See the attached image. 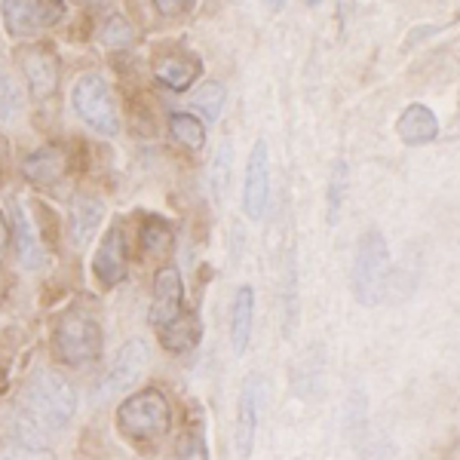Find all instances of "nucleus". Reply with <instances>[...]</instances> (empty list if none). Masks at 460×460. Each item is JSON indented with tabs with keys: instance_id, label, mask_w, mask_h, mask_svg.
Here are the masks:
<instances>
[{
	"instance_id": "obj_9",
	"label": "nucleus",
	"mask_w": 460,
	"mask_h": 460,
	"mask_svg": "<svg viewBox=\"0 0 460 460\" xmlns=\"http://www.w3.org/2000/svg\"><path fill=\"white\" fill-rule=\"evenodd\" d=\"M184 314V288H181V273L175 264H166L154 277V295H151V323L154 329H166L169 323H175Z\"/></svg>"
},
{
	"instance_id": "obj_22",
	"label": "nucleus",
	"mask_w": 460,
	"mask_h": 460,
	"mask_svg": "<svg viewBox=\"0 0 460 460\" xmlns=\"http://www.w3.org/2000/svg\"><path fill=\"white\" fill-rule=\"evenodd\" d=\"M169 132H172L175 142H181L184 147H203L206 145V126L190 114H172L169 117Z\"/></svg>"
},
{
	"instance_id": "obj_26",
	"label": "nucleus",
	"mask_w": 460,
	"mask_h": 460,
	"mask_svg": "<svg viewBox=\"0 0 460 460\" xmlns=\"http://www.w3.org/2000/svg\"><path fill=\"white\" fill-rule=\"evenodd\" d=\"M102 40H105L108 47H114V49L129 47V43L136 40V28L129 25V19H126V16H111L105 22V28H102Z\"/></svg>"
},
{
	"instance_id": "obj_18",
	"label": "nucleus",
	"mask_w": 460,
	"mask_h": 460,
	"mask_svg": "<svg viewBox=\"0 0 460 460\" xmlns=\"http://www.w3.org/2000/svg\"><path fill=\"white\" fill-rule=\"evenodd\" d=\"M105 218V206L93 197H77L71 203V243L74 246H86L93 234L99 230Z\"/></svg>"
},
{
	"instance_id": "obj_10",
	"label": "nucleus",
	"mask_w": 460,
	"mask_h": 460,
	"mask_svg": "<svg viewBox=\"0 0 460 460\" xmlns=\"http://www.w3.org/2000/svg\"><path fill=\"white\" fill-rule=\"evenodd\" d=\"M19 68L25 74V84L31 89L34 99H47V95L56 93L58 86V58L53 49L40 47V43H31L19 53Z\"/></svg>"
},
{
	"instance_id": "obj_13",
	"label": "nucleus",
	"mask_w": 460,
	"mask_h": 460,
	"mask_svg": "<svg viewBox=\"0 0 460 460\" xmlns=\"http://www.w3.org/2000/svg\"><path fill=\"white\" fill-rule=\"evenodd\" d=\"M68 172V157H65L62 147L47 145L40 151L28 154L25 163H22V175L31 184H40V188H49V184L62 181V175Z\"/></svg>"
},
{
	"instance_id": "obj_4",
	"label": "nucleus",
	"mask_w": 460,
	"mask_h": 460,
	"mask_svg": "<svg viewBox=\"0 0 460 460\" xmlns=\"http://www.w3.org/2000/svg\"><path fill=\"white\" fill-rule=\"evenodd\" d=\"M53 350L65 366H86L102 356V325L89 310L71 307L53 329Z\"/></svg>"
},
{
	"instance_id": "obj_23",
	"label": "nucleus",
	"mask_w": 460,
	"mask_h": 460,
	"mask_svg": "<svg viewBox=\"0 0 460 460\" xmlns=\"http://www.w3.org/2000/svg\"><path fill=\"white\" fill-rule=\"evenodd\" d=\"M190 102H194V108L206 117V120H218L221 108H225V86L209 80V84H203L197 89Z\"/></svg>"
},
{
	"instance_id": "obj_29",
	"label": "nucleus",
	"mask_w": 460,
	"mask_h": 460,
	"mask_svg": "<svg viewBox=\"0 0 460 460\" xmlns=\"http://www.w3.org/2000/svg\"><path fill=\"white\" fill-rule=\"evenodd\" d=\"M160 16H181V13H190L197 6V0H154Z\"/></svg>"
},
{
	"instance_id": "obj_12",
	"label": "nucleus",
	"mask_w": 460,
	"mask_h": 460,
	"mask_svg": "<svg viewBox=\"0 0 460 460\" xmlns=\"http://www.w3.org/2000/svg\"><path fill=\"white\" fill-rule=\"evenodd\" d=\"M93 273L105 288L120 286L126 279V243L120 227H111L105 240L99 243V252L93 258Z\"/></svg>"
},
{
	"instance_id": "obj_6",
	"label": "nucleus",
	"mask_w": 460,
	"mask_h": 460,
	"mask_svg": "<svg viewBox=\"0 0 460 460\" xmlns=\"http://www.w3.org/2000/svg\"><path fill=\"white\" fill-rule=\"evenodd\" d=\"M65 19V0H4V25L13 37H34Z\"/></svg>"
},
{
	"instance_id": "obj_3",
	"label": "nucleus",
	"mask_w": 460,
	"mask_h": 460,
	"mask_svg": "<svg viewBox=\"0 0 460 460\" xmlns=\"http://www.w3.org/2000/svg\"><path fill=\"white\" fill-rule=\"evenodd\" d=\"M169 424H172L169 399L157 387L132 393L117 408V429L132 442H157L169 433Z\"/></svg>"
},
{
	"instance_id": "obj_1",
	"label": "nucleus",
	"mask_w": 460,
	"mask_h": 460,
	"mask_svg": "<svg viewBox=\"0 0 460 460\" xmlns=\"http://www.w3.org/2000/svg\"><path fill=\"white\" fill-rule=\"evenodd\" d=\"M77 411V393L62 375L40 368L28 377L22 393V414L40 429H62Z\"/></svg>"
},
{
	"instance_id": "obj_33",
	"label": "nucleus",
	"mask_w": 460,
	"mask_h": 460,
	"mask_svg": "<svg viewBox=\"0 0 460 460\" xmlns=\"http://www.w3.org/2000/svg\"><path fill=\"white\" fill-rule=\"evenodd\" d=\"M319 4H323V0H307V6H319Z\"/></svg>"
},
{
	"instance_id": "obj_11",
	"label": "nucleus",
	"mask_w": 460,
	"mask_h": 460,
	"mask_svg": "<svg viewBox=\"0 0 460 460\" xmlns=\"http://www.w3.org/2000/svg\"><path fill=\"white\" fill-rule=\"evenodd\" d=\"M261 402H264V377L249 375L246 384H243V393H240V418H236V448H240L243 460H249L252 448H255Z\"/></svg>"
},
{
	"instance_id": "obj_15",
	"label": "nucleus",
	"mask_w": 460,
	"mask_h": 460,
	"mask_svg": "<svg viewBox=\"0 0 460 460\" xmlns=\"http://www.w3.org/2000/svg\"><path fill=\"white\" fill-rule=\"evenodd\" d=\"M396 136L402 145H429L439 136V120L427 105H408L396 123Z\"/></svg>"
},
{
	"instance_id": "obj_25",
	"label": "nucleus",
	"mask_w": 460,
	"mask_h": 460,
	"mask_svg": "<svg viewBox=\"0 0 460 460\" xmlns=\"http://www.w3.org/2000/svg\"><path fill=\"white\" fill-rule=\"evenodd\" d=\"M22 111V93L6 71H0V123H13Z\"/></svg>"
},
{
	"instance_id": "obj_31",
	"label": "nucleus",
	"mask_w": 460,
	"mask_h": 460,
	"mask_svg": "<svg viewBox=\"0 0 460 460\" xmlns=\"http://www.w3.org/2000/svg\"><path fill=\"white\" fill-rule=\"evenodd\" d=\"M4 163H6V142L0 138V172H4Z\"/></svg>"
},
{
	"instance_id": "obj_14",
	"label": "nucleus",
	"mask_w": 460,
	"mask_h": 460,
	"mask_svg": "<svg viewBox=\"0 0 460 460\" xmlns=\"http://www.w3.org/2000/svg\"><path fill=\"white\" fill-rule=\"evenodd\" d=\"M252 323H255V288L240 286L230 304V347L236 356L246 353L252 341Z\"/></svg>"
},
{
	"instance_id": "obj_21",
	"label": "nucleus",
	"mask_w": 460,
	"mask_h": 460,
	"mask_svg": "<svg viewBox=\"0 0 460 460\" xmlns=\"http://www.w3.org/2000/svg\"><path fill=\"white\" fill-rule=\"evenodd\" d=\"M344 194H347V160L338 157L329 175V194H325V212H329V225H338L341 209H344Z\"/></svg>"
},
{
	"instance_id": "obj_27",
	"label": "nucleus",
	"mask_w": 460,
	"mask_h": 460,
	"mask_svg": "<svg viewBox=\"0 0 460 460\" xmlns=\"http://www.w3.org/2000/svg\"><path fill=\"white\" fill-rule=\"evenodd\" d=\"M0 460H53V451L16 439V442L0 445Z\"/></svg>"
},
{
	"instance_id": "obj_24",
	"label": "nucleus",
	"mask_w": 460,
	"mask_h": 460,
	"mask_svg": "<svg viewBox=\"0 0 460 460\" xmlns=\"http://www.w3.org/2000/svg\"><path fill=\"white\" fill-rule=\"evenodd\" d=\"M230 166H234V145L225 142L218 147L212 160V172H209V181H212V194L215 197H225L227 194V184H230Z\"/></svg>"
},
{
	"instance_id": "obj_5",
	"label": "nucleus",
	"mask_w": 460,
	"mask_h": 460,
	"mask_svg": "<svg viewBox=\"0 0 460 460\" xmlns=\"http://www.w3.org/2000/svg\"><path fill=\"white\" fill-rule=\"evenodd\" d=\"M71 108L86 126H93L102 136H117L120 129V114H117L114 95L105 77L99 74H84L71 89Z\"/></svg>"
},
{
	"instance_id": "obj_16",
	"label": "nucleus",
	"mask_w": 460,
	"mask_h": 460,
	"mask_svg": "<svg viewBox=\"0 0 460 460\" xmlns=\"http://www.w3.org/2000/svg\"><path fill=\"white\" fill-rule=\"evenodd\" d=\"M16 252H19V261L28 270H37V267L47 264V246L40 243V234L34 227V218L25 206H16Z\"/></svg>"
},
{
	"instance_id": "obj_2",
	"label": "nucleus",
	"mask_w": 460,
	"mask_h": 460,
	"mask_svg": "<svg viewBox=\"0 0 460 460\" xmlns=\"http://www.w3.org/2000/svg\"><path fill=\"white\" fill-rule=\"evenodd\" d=\"M390 249L381 230H368L362 234L359 246L353 258V298L362 307H377L387 298L390 286Z\"/></svg>"
},
{
	"instance_id": "obj_17",
	"label": "nucleus",
	"mask_w": 460,
	"mask_h": 460,
	"mask_svg": "<svg viewBox=\"0 0 460 460\" xmlns=\"http://www.w3.org/2000/svg\"><path fill=\"white\" fill-rule=\"evenodd\" d=\"M157 80L163 86H169L172 93H184V89L194 86L197 74H199V58L194 56H184V53H172V56H163L157 62Z\"/></svg>"
},
{
	"instance_id": "obj_19",
	"label": "nucleus",
	"mask_w": 460,
	"mask_h": 460,
	"mask_svg": "<svg viewBox=\"0 0 460 460\" xmlns=\"http://www.w3.org/2000/svg\"><path fill=\"white\" fill-rule=\"evenodd\" d=\"M172 246H175V236L169 221L160 218V215H147L142 225V255L151 258V261H166Z\"/></svg>"
},
{
	"instance_id": "obj_30",
	"label": "nucleus",
	"mask_w": 460,
	"mask_h": 460,
	"mask_svg": "<svg viewBox=\"0 0 460 460\" xmlns=\"http://www.w3.org/2000/svg\"><path fill=\"white\" fill-rule=\"evenodd\" d=\"M6 243H10V230H6V221L0 218V255H4Z\"/></svg>"
},
{
	"instance_id": "obj_7",
	"label": "nucleus",
	"mask_w": 460,
	"mask_h": 460,
	"mask_svg": "<svg viewBox=\"0 0 460 460\" xmlns=\"http://www.w3.org/2000/svg\"><path fill=\"white\" fill-rule=\"evenodd\" d=\"M145 366H147V344L142 338L126 341V344L120 347V353H117V359L111 362L108 375L102 377L99 390H95V399L102 402V399L114 396V393H120L126 387H132V384L142 377Z\"/></svg>"
},
{
	"instance_id": "obj_8",
	"label": "nucleus",
	"mask_w": 460,
	"mask_h": 460,
	"mask_svg": "<svg viewBox=\"0 0 460 460\" xmlns=\"http://www.w3.org/2000/svg\"><path fill=\"white\" fill-rule=\"evenodd\" d=\"M267 199H270V151L264 138H258L246 163V184H243V209L252 221H261Z\"/></svg>"
},
{
	"instance_id": "obj_28",
	"label": "nucleus",
	"mask_w": 460,
	"mask_h": 460,
	"mask_svg": "<svg viewBox=\"0 0 460 460\" xmlns=\"http://www.w3.org/2000/svg\"><path fill=\"white\" fill-rule=\"evenodd\" d=\"M178 460H209V448L199 429H188V433L178 439Z\"/></svg>"
},
{
	"instance_id": "obj_32",
	"label": "nucleus",
	"mask_w": 460,
	"mask_h": 460,
	"mask_svg": "<svg viewBox=\"0 0 460 460\" xmlns=\"http://www.w3.org/2000/svg\"><path fill=\"white\" fill-rule=\"evenodd\" d=\"M267 6H270V10H283L286 0H267Z\"/></svg>"
},
{
	"instance_id": "obj_20",
	"label": "nucleus",
	"mask_w": 460,
	"mask_h": 460,
	"mask_svg": "<svg viewBox=\"0 0 460 460\" xmlns=\"http://www.w3.org/2000/svg\"><path fill=\"white\" fill-rule=\"evenodd\" d=\"M160 341L166 350L184 353L190 347L199 344V319L194 314H181L175 323H169L166 329H160Z\"/></svg>"
}]
</instances>
